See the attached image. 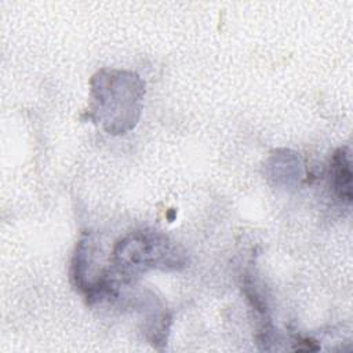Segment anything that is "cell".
<instances>
[{
  "label": "cell",
  "mask_w": 353,
  "mask_h": 353,
  "mask_svg": "<svg viewBox=\"0 0 353 353\" xmlns=\"http://www.w3.org/2000/svg\"><path fill=\"white\" fill-rule=\"evenodd\" d=\"M113 262L117 270L131 277V272L148 268L178 269L182 258L167 237L154 232H135L120 240L113 251Z\"/></svg>",
  "instance_id": "cell-1"
},
{
  "label": "cell",
  "mask_w": 353,
  "mask_h": 353,
  "mask_svg": "<svg viewBox=\"0 0 353 353\" xmlns=\"http://www.w3.org/2000/svg\"><path fill=\"white\" fill-rule=\"evenodd\" d=\"M330 182L334 194L342 204L352 201V170H350V152L347 146L338 148L331 160Z\"/></svg>",
  "instance_id": "cell-2"
},
{
  "label": "cell",
  "mask_w": 353,
  "mask_h": 353,
  "mask_svg": "<svg viewBox=\"0 0 353 353\" xmlns=\"http://www.w3.org/2000/svg\"><path fill=\"white\" fill-rule=\"evenodd\" d=\"M320 346L316 345V341H312L310 338H299L296 341V345L294 346V350H319Z\"/></svg>",
  "instance_id": "cell-3"
}]
</instances>
